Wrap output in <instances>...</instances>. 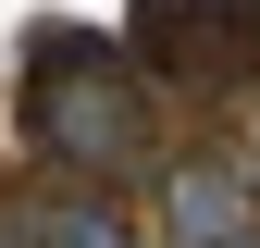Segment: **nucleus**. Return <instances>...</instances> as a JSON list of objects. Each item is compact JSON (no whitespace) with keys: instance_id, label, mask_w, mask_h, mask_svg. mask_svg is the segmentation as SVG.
<instances>
[{"instance_id":"nucleus-3","label":"nucleus","mask_w":260,"mask_h":248,"mask_svg":"<svg viewBox=\"0 0 260 248\" xmlns=\"http://www.w3.org/2000/svg\"><path fill=\"white\" fill-rule=\"evenodd\" d=\"M161 236H174V248H248L260 236V174L223 162V149L174 162V174H161Z\"/></svg>"},{"instance_id":"nucleus-1","label":"nucleus","mask_w":260,"mask_h":248,"mask_svg":"<svg viewBox=\"0 0 260 248\" xmlns=\"http://www.w3.org/2000/svg\"><path fill=\"white\" fill-rule=\"evenodd\" d=\"M25 137L75 174H137L149 162V87L137 62L100 50V38H50L38 75H25Z\"/></svg>"},{"instance_id":"nucleus-4","label":"nucleus","mask_w":260,"mask_h":248,"mask_svg":"<svg viewBox=\"0 0 260 248\" xmlns=\"http://www.w3.org/2000/svg\"><path fill=\"white\" fill-rule=\"evenodd\" d=\"M0 248H137V224L100 186H38V199H0Z\"/></svg>"},{"instance_id":"nucleus-5","label":"nucleus","mask_w":260,"mask_h":248,"mask_svg":"<svg viewBox=\"0 0 260 248\" xmlns=\"http://www.w3.org/2000/svg\"><path fill=\"white\" fill-rule=\"evenodd\" d=\"M248 248H260V236H248Z\"/></svg>"},{"instance_id":"nucleus-2","label":"nucleus","mask_w":260,"mask_h":248,"mask_svg":"<svg viewBox=\"0 0 260 248\" xmlns=\"http://www.w3.org/2000/svg\"><path fill=\"white\" fill-rule=\"evenodd\" d=\"M137 87H186V100H223V87L260 62V0H137Z\"/></svg>"}]
</instances>
